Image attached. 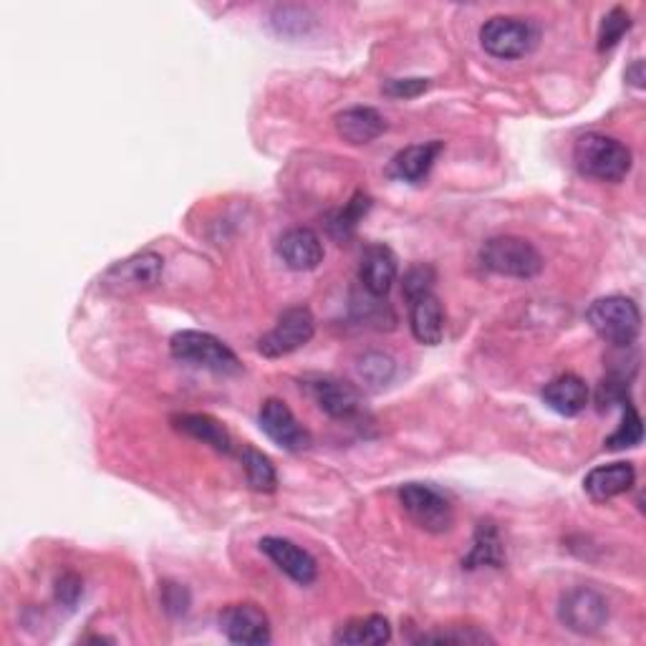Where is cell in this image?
Masks as SVG:
<instances>
[{
  "label": "cell",
  "instance_id": "8992f818",
  "mask_svg": "<svg viewBox=\"0 0 646 646\" xmlns=\"http://www.w3.org/2000/svg\"><path fill=\"white\" fill-rule=\"evenodd\" d=\"M402 508L407 515L427 533H445L452 528L455 510L452 502L447 500L442 492L433 485L425 482H407L399 488Z\"/></svg>",
  "mask_w": 646,
  "mask_h": 646
},
{
  "label": "cell",
  "instance_id": "7402d4cb",
  "mask_svg": "<svg viewBox=\"0 0 646 646\" xmlns=\"http://www.w3.org/2000/svg\"><path fill=\"white\" fill-rule=\"evenodd\" d=\"M173 421L179 433L200 439V442L210 445L212 450L226 455L232 452V437L220 419H215L210 415H177L173 417Z\"/></svg>",
  "mask_w": 646,
  "mask_h": 646
},
{
  "label": "cell",
  "instance_id": "603a6c76",
  "mask_svg": "<svg viewBox=\"0 0 646 646\" xmlns=\"http://www.w3.org/2000/svg\"><path fill=\"white\" fill-rule=\"evenodd\" d=\"M392 639V626L384 616L372 614L364 618H354L346 626L334 634L336 644H346V646H379L387 644Z\"/></svg>",
  "mask_w": 646,
  "mask_h": 646
},
{
  "label": "cell",
  "instance_id": "d4e9b609",
  "mask_svg": "<svg viewBox=\"0 0 646 646\" xmlns=\"http://www.w3.org/2000/svg\"><path fill=\"white\" fill-rule=\"evenodd\" d=\"M240 460H242V470H246L250 488H253L256 492H273L275 490L278 475H275L271 457L256 450V447H242Z\"/></svg>",
  "mask_w": 646,
  "mask_h": 646
},
{
  "label": "cell",
  "instance_id": "52a82bcc",
  "mask_svg": "<svg viewBox=\"0 0 646 646\" xmlns=\"http://www.w3.org/2000/svg\"><path fill=\"white\" fill-rule=\"evenodd\" d=\"M316 334V319L306 306H295L281 313L275 326L260 336L258 352L268 358H281L299 352Z\"/></svg>",
  "mask_w": 646,
  "mask_h": 646
},
{
  "label": "cell",
  "instance_id": "9c48e42d",
  "mask_svg": "<svg viewBox=\"0 0 646 646\" xmlns=\"http://www.w3.org/2000/svg\"><path fill=\"white\" fill-rule=\"evenodd\" d=\"M258 421L265 437L285 452H301L311 447L309 429L295 419L291 407L283 399H265L263 407H260Z\"/></svg>",
  "mask_w": 646,
  "mask_h": 646
},
{
  "label": "cell",
  "instance_id": "6da1fadb",
  "mask_svg": "<svg viewBox=\"0 0 646 646\" xmlns=\"http://www.w3.org/2000/svg\"><path fill=\"white\" fill-rule=\"evenodd\" d=\"M573 162L579 173L598 183H622L632 173V149L606 134L588 132L573 147Z\"/></svg>",
  "mask_w": 646,
  "mask_h": 646
},
{
  "label": "cell",
  "instance_id": "d6a6232c",
  "mask_svg": "<svg viewBox=\"0 0 646 646\" xmlns=\"http://www.w3.org/2000/svg\"><path fill=\"white\" fill-rule=\"evenodd\" d=\"M81 594H84V581H81L76 573H64L56 581V598L61 601V604L69 606V608H74L76 606V601L81 598Z\"/></svg>",
  "mask_w": 646,
  "mask_h": 646
},
{
  "label": "cell",
  "instance_id": "83f0119b",
  "mask_svg": "<svg viewBox=\"0 0 646 646\" xmlns=\"http://www.w3.org/2000/svg\"><path fill=\"white\" fill-rule=\"evenodd\" d=\"M632 29V15L624 11V8H614L612 13L604 15L598 29V51L614 49L618 41L624 39V33H629Z\"/></svg>",
  "mask_w": 646,
  "mask_h": 646
},
{
  "label": "cell",
  "instance_id": "836d02e7",
  "mask_svg": "<svg viewBox=\"0 0 646 646\" xmlns=\"http://www.w3.org/2000/svg\"><path fill=\"white\" fill-rule=\"evenodd\" d=\"M626 81L634 88H644L646 86V71H644V61H634V64L626 69Z\"/></svg>",
  "mask_w": 646,
  "mask_h": 646
},
{
  "label": "cell",
  "instance_id": "f1b7e54d",
  "mask_svg": "<svg viewBox=\"0 0 646 646\" xmlns=\"http://www.w3.org/2000/svg\"><path fill=\"white\" fill-rule=\"evenodd\" d=\"M435 281H437V273L433 265L427 263H419V265H411L407 273H404V295H407V301H415L419 295L425 293H433L435 289Z\"/></svg>",
  "mask_w": 646,
  "mask_h": 646
},
{
  "label": "cell",
  "instance_id": "8fae6325",
  "mask_svg": "<svg viewBox=\"0 0 646 646\" xmlns=\"http://www.w3.org/2000/svg\"><path fill=\"white\" fill-rule=\"evenodd\" d=\"M220 629L226 639L242 646L271 644V622L256 604H236L220 614Z\"/></svg>",
  "mask_w": 646,
  "mask_h": 646
},
{
  "label": "cell",
  "instance_id": "1f68e13d",
  "mask_svg": "<svg viewBox=\"0 0 646 646\" xmlns=\"http://www.w3.org/2000/svg\"><path fill=\"white\" fill-rule=\"evenodd\" d=\"M429 88V79H389L384 84V94L394 98H415Z\"/></svg>",
  "mask_w": 646,
  "mask_h": 646
},
{
  "label": "cell",
  "instance_id": "3957f363",
  "mask_svg": "<svg viewBox=\"0 0 646 646\" xmlns=\"http://www.w3.org/2000/svg\"><path fill=\"white\" fill-rule=\"evenodd\" d=\"M480 263L488 268L490 273L506 275V278H535L543 271V256L531 240L518 236H498L485 240L480 248Z\"/></svg>",
  "mask_w": 646,
  "mask_h": 646
},
{
  "label": "cell",
  "instance_id": "44dd1931",
  "mask_svg": "<svg viewBox=\"0 0 646 646\" xmlns=\"http://www.w3.org/2000/svg\"><path fill=\"white\" fill-rule=\"evenodd\" d=\"M506 563V545L500 541V533L496 523L490 520H482L475 528V538H472V549L465 555L462 569H482V565H492V569H500Z\"/></svg>",
  "mask_w": 646,
  "mask_h": 646
},
{
  "label": "cell",
  "instance_id": "ac0fdd59",
  "mask_svg": "<svg viewBox=\"0 0 646 646\" xmlns=\"http://www.w3.org/2000/svg\"><path fill=\"white\" fill-rule=\"evenodd\" d=\"M387 129V119L372 106H352L336 116V132L348 145H369Z\"/></svg>",
  "mask_w": 646,
  "mask_h": 646
},
{
  "label": "cell",
  "instance_id": "5bb4252c",
  "mask_svg": "<svg viewBox=\"0 0 646 646\" xmlns=\"http://www.w3.org/2000/svg\"><path fill=\"white\" fill-rule=\"evenodd\" d=\"M278 256L291 271L309 273L323 263V240L311 228H291L278 238Z\"/></svg>",
  "mask_w": 646,
  "mask_h": 646
},
{
  "label": "cell",
  "instance_id": "5b68a950",
  "mask_svg": "<svg viewBox=\"0 0 646 646\" xmlns=\"http://www.w3.org/2000/svg\"><path fill=\"white\" fill-rule=\"evenodd\" d=\"M480 43L496 59H520L535 49L538 29L525 18L496 15L480 29Z\"/></svg>",
  "mask_w": 646,
  "mask_h": 646
},
{
  "label": "cell",
  "instance_id": "f546056e",
  "mask_svg": "<svg viewBox=\"0 0 646 646\" xmlns=\"http://www.w3.org/2000/svg\"><path fill=\"white\" fill-rule=\"evenodd\" d=\"M419 642H439V644H482L492 642L488 634L478 629H457V632H437V634H421Z\"/></svg>",
  "mask_w": 646,
  "mask_h": 646
},
{
  "label": "cell",
  "instance_id": "4dcf8cb0",
  "mask_svg": "<svg viewBox=\"0 0 646 646\" xmlns=\"http://www.w3.org/2000/svg\"><path fill=\"white\" fill-rule=\"evenodd\" d=\"M162 604H165V612L173 614V616H183L187 614V608H190V591L185 586H179V583H165L162 586Z\"/></svg>",
  "mask_w": 646,
  "mask_h": 646
},
{
  "label": "cell",
  "instance_id": "d6986e66",
  "mask_svg": "<svg viewBox=\"0 0 646 646\" xmlns=\"http://www.w3.org/2000/svg\"><path fill=\"white\" fill-rule=\"evenodd\" d=\"M411 334L425 346H437L445 336V311L435 293H425L409 301Z\"/></svg>",
  "mask_w": 646,
  "mask_h": 646
},
{
  "label": "cell",
  "instance_id": "4316f807",
  "mask_svg": "<svg viewBox=\"0 0 646 646\" xmlns=\"http://www.w3.org/2000/svg\"><path fill=\"white\" fill-rule=\"evenodd\" d=\"M622 425L616 427V433L606 439L608 450H629V447H636L642 442L644 437V427H642V417L636 411L634 402H624L622 404Z\"/></svg>",
  "mask_w": 646,
  "mask_h": 646
},
{
  "label": "cell",
  "instance_id": "7a4b0ae2",
  "mask_svg": "<svg viewBox=\"0 0 646 646\" xmlns=\"http://www.w3.org/2000/svg\"><path fill=\"white\" fill-rule=\"evenodd\" d=\"M588 326L616 348L632 346L642 331V311L626 295H604L586 311Z\"/></svg>",
  "mask_w": 646,
  "mask_h": 646
},
{
  "label": "cell",
  "instance_id": "7c38bea8",
  "mask_svg": "<svg viewBox=\"0 0 646 646\" xmlns=\"http://www.w3.org/2000/svg\"><path fill=\"white\" fill-rule=\"evenodd\" d=\"M306 389L331 419H356L362 415V397L354 384L341 382L336 376H313L306 382Z\"/></svg>",
  "mask_w": 646,
  "mask_h": 646
},
{
  "label": "cell",
  "instance_id": "30bf717a",
  "mask_svg": "<svg viewBox=\"0 0 646 646\" xmlns=\"http://www.w3.org/2000/svg\"><path fill=\"white\" fill-rule=\"evenodd\" d=\"M162 273H165V258L159 253H152V250H145V253L119 260L114 268H110V273L104 275V283L122 293L147 291L155 289Z\"/></svg>",
  "mask_w": 646,
  "mask_h": 646
},
{
  "label": "cell",
  "instance_id": "2e32d148",
  "mask_svg": "<svg viewBox=\"0 0 646 646\" xmlns=\"http://www.w3.org/2000/svg\"><path fill=\"white\" fill-rule=\"evenodd\" d=\"M636 482V470L632 462H612V465H601V468H594L586 480H583V490L586 496L596 502L612 500L629 492Z\"/></svg>",
  "mask_w": 646,
  "mask_h": 646
},
{
  "label": "cell",
  "instance_id": "4fadbf2b",
  "mask_svg": "<svg viewBox=\"0 0 646 646\" xmlns=\"http://www.w3.org/2000/svg\"><path fill=\"white\" fill-rule=\"evenodd\" d=\"M260 551L271 559L285 576L293 579L301 586H311L319 579V563L309 551H303L301 545H295L289 538L268 535L260 541Z\"/></svg>",
  "mask_w": 646,
  "mask_h": 646
},
{
  "label": "cell",
  "instance_id": "cb8c5ba5",
  "mask_svg": "<svg viewBox=\"0 0 646 646\" xmlns=\"http://www.w3.org/2000/svg\"><path fill=\"white\" fill-rule=\"evenodd\" d=\"M372 210V197L364 195V192H356L352 200H348L344 208L336 210L331 215L326 228H329V236L336 238V240H348L356 232L358 222L366 218V212Z\"/></svg>",
  "mask_w": 646,
  "mask_h": 646
},
{
  "label": "cell",
  "instance_id": "ba28073f",
  "mask_svg": "<svg viewBox=\"0 0 646 646\" xmlns=\"http://www.w3.org/2000/svg\"><path fill=\"white\" fill-rule=\"evenodd\" d=\"M559 616L565 629L588 636V634L601 632L606 626L608 604L598 591L588 586H579V588H571L569 594H563Z\"/></svg>",
  "mask_w": 646,
  "mask_h": 646
},
{
  "label": "cell",
  "instance_id": "ffe728a7",
  "mask_svg": "<svg viewBox=\"0 0 646 646\" xmlns=\"http://www.w3.org/2000/svg\"><path fill=\"white\" fill-rule=\"evenodd\" d=\"M442 142H421V145H411L397 152L392 159V175L404 183H421L435 167L437 157L442 155Z\"/></svg>",
  "mask_w": 646,
  "mask_h": 646
},
{
  "label": "cell",
  "instance_id": "484cf974",
  "mask_svg": "<svg viewBox=\"0 0 646 646\" xmlns=\"http://www.w3.org/2000/svg\"><path fill=\"white\" fill-rule=\"evenodd\" d=\"M356 379L369 389H382L394 379V358L379 352H366L356 358Z\"/></svg>",
  "mask_w": 646,
  "mask_h": 646
},
{
  "label": "cell",
  "instance_id": "e0dca14e",
  "mask_svg": "<svg viewBox=\"0 0 646 646\" xmlns=\"http://www.w3.org/2000/svg\"><path fill=\"white\" fill-rule=\"evenodd\" d=\"M543 402L561 417H576L588 404V384L576 374H561L543 387Z\"/></svg>",
  "mask_w": 646,
  "mask_h": 646
},
{
  "label": "cell",
  "instance_id": "9a60e30c",
  "mask_svg": "<svg viewBox=\"0 0 646 646\" xmlns=\"http://www.w3.org/2000/svg\"><path fill=\"white\" fill-rule=\"evenodd\" d=\"M397 256L392 253V248L384 246V242H374L358 260V283L366 293L384 299L397 281Z\"/></svg>",
  "mask_w": 646,
  "mask_h": 646
},
{
  "label": "cell",
  "instance_id": "277c9868",
  "mask_svg": "<svg viewBox=\"0 0 646 646\" xmlns=\"http://www.w3.org/2000/svg\"><path fill=\"white\" fill-rule=\"evenodd\" d=\"M169 354L177 362L197 369H208L212 374H238L242 369L240 358L228 344L205 331H177L169 341Z\"/></svg>",
  "mask_w": 646,
  "mask_h": 646
}]
</instances>
